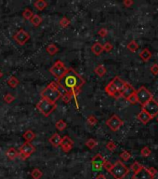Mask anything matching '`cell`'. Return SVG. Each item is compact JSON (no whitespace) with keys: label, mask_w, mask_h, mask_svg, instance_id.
Here are the masks:
<instances>
[{"label":"cell","mask_w":158,"mask_h":179,"mask_svg":"<svg viewBox=\"0 0 158 179\" xmlns=\"http://www.w3.org/2000/svg\"><path fill=\"white\" fill-rule=\"evenodd\" d=\"M58 82L65 89H70L71 92L78 94L80 88L85 84V79L73 68H68L64 76Z\"/></svg>","instance_id":"6da1fadb"},{"label":"cell","mask_w":158,"mask_h":179,"mask_svg":"<svg viewBox=\"0 0 158 179\" xmlns=\"http://www.w3.org/2000/svg\"><path fill=\"white\" fill-rule=\"evenodd\" d=\"M128 173H129L128 168L120 161H116L113 165L112 170L110 171V174H111L115 179H124L127 175Z\"/></svg>","instance_id":"7a4b0ae2"},{"label":"cell","mask_w":158,"mask_h":179,"mask_svg":"<svg viewBox=\"0 0 158 179\" xmlns=\"http://www.w3.org/2000/svg\"><path fill=\"white\" fill-rule=\"evenodd\" d=\"M36 107L44 116L49 117L57 107L56 103H52L44 98H41L36 104Z\"/></svg>","instance_id":"3957f363"},{"label":"cell","mask_w":158,"mask_h":179,"mask_svg":"<svg viewBox=\"0 0 158 179\" xmlns=\"http://www.w3.org/2000/svg\"><path fill=\"white\" fill-rule=\"evenodd\" d=\"M68 68L65 66L64 63L61 61H57L50 68V72L51 75H53L55 78H56V81L60 80L61 78L63 77L64 74L66 73Z\"/></svg>","instance_id":"277c9868"},{"label":"cell","mask_w":158,"mask_h":179,"mask_svg":"<svg viewBox=\"0 0 158 179\" xmlns=\"http://www.w3.org/2000/svg\"><path fill=\"white\" fill-rule=\"evenodd\" d=\"M137 100H138V103L143 106L144 105H146L149 101H151L153 98V94L149 92V90H147L144 86H141L138 91H136L135 92Z\"/></svg>","instance_id":"5b68a950"},{"label":"cell","mask_w":158,"mask_h":179,"mask_svg":"<svg viewBox=\"0 0 158 179\" xmlns=\"http://www.w3.org/2000/svg\"><path fill=\"white\" fill-rule=\"evenodd\" d=\"M40 94L42 98L50 101V102H52V103H56V101H58L60 98V94L54 88H52L49 85L41 92Z\"/></svg>","instance_id":"8992f818"},{"label":"cell","mask_w":158,"mask_h":179,"mask_svg":"<svg viewBox=\"0 0 158 179\" xmlns=\"http://www.w3.org/2000/svg\"><path fill=\"white\" fill-rule=\"evenodd\" d=\"M142 109L145 110V111L151 116V118L154 119L158 115V103L152 99L151 101H149L146 105H144L142 106Z\"/></svg>","instance_id":"52a82bcc"},{"label":"cell","mask_w":158,"mask_h":179,"mask_svg":"<svg viewBox=\"0 0 158 179\" xmlns=\"http://www.w3.org/2000/svg\"><path fill=\"white\" fill-rule=\"evenodd\" d=\"M123 124H124L123 120L119 118L117 115H113L111 118L106 121V125L111 129L113 132L118 131L122 127Z\"/></svg>","instance_id":"ba28073f"},{"label":"cell","mask_w":158,"mask_h":179,"mask_svg":"<svg viewBox=\"0 0 158 179\" xmlns=\"http://www.w3.org/2000/svg\"><path fill=\"white\" fill-rule=\"evenodd\" d=\"M14 40L16 42L20 45V46H23L27 41L30 39V35L26 31H24L23 29H20L15 35H14Z\"/></svg>","instance_id":"9c48e42d"},{"label":"cell","mask_w":158,"mask_h":179,"mask_svg":"<svg viewBox=\"0 0 158 179\" xmlns=\"http://www.w3.org/2000/svg\"><path fill=\"white\" fill-rule=\"evenodd\" d=\"M133 179H154V176L153 175L150 174V172L148 171V168H146L145 166H143L135 173L132 176Z\"/></svg>","instance_id":"30bf717a"},{"label":"cell","mask_w":158,"mask_h":179,"mask_svg":"<svg viewBox=\"0 0 158 179\" xmlns=\"http://www.w3.org/2000/svg\"><path fill=\"white\" fill-rule=\"evenodd\" d=\"M105 160L103 156L101 154H97L93 157V159L91 160V164L93 166V169L96 171H100L102 167H103V163Z\"/></svg>","instance_id":"8fae6325"},{"label":"cell","mask_w":158,"mask_h":179,"mask_svg":"<svg viewBox=\"0 0 158 179\" xmlns=\"http://www.w3.org/2000/svg\"><path fill=\"white\" fill-rule=\"evenodd\" d=\"M136 92L135 89L130 85L127 82H125V85L123 86V88L121 89L120 91V93H121V97L125 98V99H127L130 95H132Z\"/></svg>","instance_id":"7c38bea8"},{"label":"cell","mask_w":158,"mask_h":179,"mask_svg":"<svg viewBox=\"0 0 158 179\" xmlns=\"http://www.w3.org/2000/svg\"><path fill=\"white\" fill-rule=\"evenodd\" d=\"M60 146L61 147V148H63L64 152H69L74 147V141L69 136H64L61 138V142Z\"/></svg>","instance_id":"4fadbf2b"},{"label":"cell","mask_w":158,"mask_h":179,"mask_svg":"<svg viewBox=\"0 0 158 179\" xmlns=\"http://www.w3.org/2000/svg\"><path fill=\"white\" fill-rule=\"evenodd\" d=\"M35 151H36V147H33L31 143H28V142L24 143L23 146L20 147V152H23L26 155H28L29 157L35 152Z\"/></svg>","instance_id":"5bb4252c"},{"label":"cell","mask_w":158,"mask_h":179,"mask_svg":"<svg viewBox=\"0 0 158 179\" xmlns=\"http://www.w3.org/2000/svg\"><path fill=\"white\" fill-rule=\"evenodd\" d=\"M49 86H50V87H52V88H54L55 90H56V91L60 94V97H61V96L65 95L68 92H69L63 85H60L58 81H52V82H50V83L49 84Z\"/></svg>","instance_id":"9a60e30c"},{"label":"cell","mask_w":158,"mask_h":179,"mask_svg":"<svg viewBox=\"0 0 158 179\" xmlns=\"http://www.w3.org/2000/svg\"><path fill=\"white\" fill-rule=\"evenodd\" d=\"M61 138L63 137H60V135L57 133H55L54 134H52L50 139H49V142L54 147H58L60 145V142H61Z\"/></svg>","instance_id":"2e32d148"},{"label":"cell","mask_w":158,"mask_h":179,"mask_svg":"<svg viewBox=\"0 0 158 179\" xmlns=\"http://www.w3.org/2000/svg\"><path fill=\"white\" fill-rule=\"evenodd\" d=\"M138 119L143 123V124H147V123L151 120H153L152 118H151V116L145 111V110L141 109V111L140 112V114L138 115Z\"/></svg>","instance_id":"e0dca14e"},{"label":"cell","mask_w":158,"mask_h":179,"mask_svg":"<svg viewBox=\"0 0 158 179\" xmlns=\"http://www.w3.org/2000/svg\"><path fill=\"white\" fill-rule=\"evenodd\" d=\"M91 51L96 56H99V55H100L102 51H103V47H102V45L100 42H96L92 45Z\"/></svg>","instance_id":"ac0fdd59"},{"label":"cell","mask_w":158,"mask_h":179,"mask_svg":"<svg viewBox=\"0 0 158 179\" xmlns=\"http://www.w3.org/2000/svg\"><path fill=\"white\" fill-rule=\"evenodd\" d=\"M105 92H106V93L107 94H109L110 96H113L114 95V93H116L117 92H119L118 90H117V88H116L115 86H114V84L113 83V82L111 81L110 83L105 87Z\"/></svg>","instance_id":"d6986e66"},{"label":"cell","mask_w":158,"mask_h":179,"mask_svg":"<svg viewBox=\"0 0 158 179\" xmlns=\"http://www.w3.org/2000/svg\"><path fill=\"white\" fill-rule=\"evenodd\" d=\"M18 154H19V152L15 148H13V147L9 148L8 150H7V152H6V156L8 157V159L10 160V161L15 160L16 158L18 157Z\"/></svg>","instance_id":"ffe728a7"},{"label":"cell","mask_w":158,"mask_h":179,"mask_svg":"<svg viewBox=\"0 0 158 179\" xmlns=\"http://www.w3.org/2000/svg\"><path fill=\"white\" fill-rule=\"evenodd\" d=\"M140 57L143 62H147L151 59V57H152V52H151L148 49H144L140 53Z\"/></svg>","instance_id":"44dd1931"},{"label":"cell","mask_w":158,"mask_h":179,"mask_svg":"<svg viewBox=\"0 0 158 179\" xmlns=\"http://www.w3.org/2000/svg\"><path fill=\"white\" fill-rule=\"evenodd\" d=\"M94 72H95L96 75H98L100 78H102L106 73V68H105V66L103 65H97L95 67Z\"/></svg>","instance_id":"7402d4cb"},{"label":"cell","mask_w":158,"mask_h":179,"mask_svg":"<svg viewBox=\"0 0 158 179\" xmlns=\"http://www.w3.org/2000/svg\"><path fill=\"white\" fill-rule=\"evenodd\" d=\"M23 138L25 139V141H26V142L30 143L31 141H33V139L36 138V134L33 133V131H31V130H28V131H26V132L23 134Z\"/></svg>","instance_id":"603a6c76"},{"label":"cell","mask_w":158,"mask_h":179,"mask_svg":"<svg viewBox=\"0 0 158 179\" xmlns=\"http://www.w3.org/2000/svg\"><path fill=\"white\" fill-rule=\"evenodd\" d=\"M47 6V3L45 1V0H37L35 3H33V7L38 10H44Z\"/></svg>","instance_id":"cb8c5ba5"},{"label":"cell","mask_w":158,"mask_h":179,"mask_svg":"<svg viewBox=\"0 0 158 179\" xmlns=\"http://www.w3.org/2000/svg\"><path fill=\"white\" fill-rule=\"evenodd\" d=\"M112 82L114 84V86L117 88V90L120 92L121 91V89L123 88V86L125 85V81L124 80H122L119 77H115L113 80H112Z\"/></svg>","instance_id":"d4e9b609"},{"label":"cell","mask_w":158,"mask_h":179,"mask_svg":"<svg viewBox=\"0 0 158 179\" xmlns=\"http://www.w3.org/2000/svg\"><path fill=\"white\" fill-rule=\"evenodd\" d=\"M47 51L49 52L50 55H52V56H53V55H55L59 51V48L55 44L50 43V44L47 45Z\"/></svg>","instance_id":"484cf974"},{"label":"cell","mask_w":158,"mask_h":179,"mask_svg":"<svg viewBox=\"0 0 158 179\" xmlns=\"http://www.w3.org/2000/svg\"><path fill=\"white\" fill-rule=\"evenodd\" d=\"M55 127H56L58 131H60L61 132V131H64L67 128V123L63 120H60L55 123Z\"/></svg>","instance_id":"4316f807"},{"label":"cell","mask_w":158,"mask_h":179,"mask_svg":"<svg viewBox=\"0 0 158 179\" xmlns=\"http://www.w3.org/2000/svg\"><path fill=\"white\" fill-rule=\"evenodd\" d=\"M31 23L35 25V26H38V25H40L41 24V23H42V18H41L39 15H37V14H33V17L31 18Z\"/></svg>","instance_id":"83f0119b"},{"label":"cell","mask_w":158,"mask_h":179,"mask_svg":"<svg viewBox=\"0 0 158 179\" xmlns=\"http://www.w3.org/2000/svg\"><path fill=\"white\" fill-rule=\"evenodd\" d=\"M8 84L12 88H16L20 84V81L16 77H14V76H11V77L8 79Z\"/></svg>","instance_id":"f1b7e54d"},{"label":"cell","mask_w":158,"mask_h":179,"mask_svg":"<svg viewBox=\"0 0 158 179\" xmlns=\"http://www.w3.org/2000/svg\"><path fill=\"white\" fill-rule=\"evenodd\" d=\"M127 50L129 51H131V52H135L137 50H138V48H139V45H138V43L136 42L135 40H131L130 42L127 44Z\"/></svg>","instance_id":"f546056e"},{"label":"cell","mask_w":158,"mask_h":179,"mask_svg":"<svg viewBox=\"0 0 158 179\" xmlns=\"http://www.w3.org/2000/svg\"><path fill=\"white\" fill-rule=\"evenodd\" d=\"M31 176L33 179H40L43 176V173L41 172V170H39L38 168H35L31 173Z\"/></svg>","instance_id":"4dcf8cb0"},{"label":"cell","mask_w":158,"mask_h":179,"mask_svg":"<svg viewBox=\"0 0 158 179\" xmlns=\"http://www.w3.org/2000/svg\"><path fill=\"white\" fill-rule=\"evenodd\" d=\"M98 145V142L96 141L94 138H89L87 140L86 142V146L89 148V149H93L96 146Z\"/></svg>","instance_id":"1f68e13d"},{"label":"cell","mask_w":158,"mask_h":179,"mask_svg":"<svg viewBox=\"0 0 158 179\" xmlns=\"http://www.w3.org/2000/svg\"><path fill=\"white\" fill-rule=\"evenodd\" d=\"M33 11L30 10V9H25L23 12V17L25 19V20H31V18L33 17Z\"/></svg>","instance_id":"d6a6232c"},{"label":"cell","mask_w":158,"mask_h":179,"mask_svg":"<svg viewBox=\"0 0 158 179\" xmlns=\"http://www.w3.org/2000/svg\"><path fill=\"white\" fill-rule=\"evenodd\" d=\"M70 24V20L68 19L67 17H63L60 19V25L61 27H63V28H65V27H67L68 25Z\"/></svg>","instance_id":"836d02e7"},{"label":"cell","mask_w":158,"mask_h":179,"mask_svg":"<svg viewBox=\"0 0 158 179\" xmlns=\"http://www.w3.org/2000/svg\"><path fill=\"white\" fill-rule=\"evenodd\" d=\"M130 157H131V155H130V153L127 150H124L123 152L120 154V158L124 161H127L130 159Z\"/></svg>","instance_id":"e575fe53"},{"label":"cell","mask_w":158,"mask_h":179,"mask_svg":"<svg viewBox=\"0 0 158 179\" xmlns=\"http://www.w3.org/2000/svg\"><path fill=\"white\" fill-rule=\"evenodd\" d=\"M141 167H142V165H141L140 162L134 161L133 164L131 165V170H132V172H134V174H135V173H137V172H138Z\"/></svg>","instance_id":"d590c367"},{"label":"cell","mask_w":158,"mask_h":179,"mask_svg":"<svg viewBox=\"0 0 158 179\" xmlns=\"http://www.w3.org/2000/svg\"><path fill=\"white\" fill-rule=\"evenodd\" d=\"M141 155L144 158H147L151 155V149L148 147H143L141 150Z\"/></svg>","instance_id":"8d00e7d4"},{"label":"cell","mask_w":158,"mask_h":179,"mask_svg":"<svg viewBox=\"0 0 158 179\" xmlns=\"http://www.w3.org/2000/svg\"><path fill=\"white\" fill-rule=\"evenodd\" d=\"M87 122H88V124H90V125H96L98 122V120L95 116L90 115L87 117Z\"/></svg>","instance_id":"74e56055"},{"label":"cell","mask_w":158,"mask_h":179,"mask_svg":"<svg viewBox=\"0 0 158 179\" xmlns=\"http://www.w3.org/2000/svg\"><path fill=\"white\" fill-rule=\"evenodd\" d=\"M14 100H15V97L10 93H8L4 96V101L7 103V104H10V103H12Z\"/></svg>","instance_id":"f35d334b"},{"label":"cell","mask_w":158,"mask_h":179,"mask_svg":"<svg viewBox=\"0 0 158 179\" xmlns=\"http://www.w3.org/2000/svg\"><path fill=\"white\" fill-rule=\"evenodd\" d=\"M72 98H73V94L71 92H68L65 95L61 96V99H63V101L64 103H69L72 100Z\"/></svg>","instance_id":"ab89813d"},{"label":"cell","mask_w":158,"mask_h":179,"mask_svg":"<svg viewBox=\"0 0 158 179\" xmlns=\"http://www.w3.org/2000/svg\"><path fill=\"white\" fill-rule=\"evenodd\" d=\"M106 148L110 151H114L116 149V145L113 142V141H109L107 144H106Z\"/></svg>","instance_id":"60d3db41"},{"label":"cell","mask_w":158,"mask_h":179,"mask_svg":"<svg viewBox=\"0 0 158 179\" xmlns=\"http://www.w3.org/2000/svg\"><path fill=\"white\" fill-rule=\"evenodd\" d=\"M113 163L111 162V161H104V163H103V168L106 170V171H108V172H110L112 170V168H113Z\"/></svg>","instance_id":"b9f144b4"},{"label":"cell","mask_w":158,"mask_h":179,"mask_svg":"<svg viewBox=\"0 0 158 179\" xmlns=\"http://www.w3.org/2000/svg\"><path fill=\"white\" fill-rule=\"evenodd\" d=\"M127 100L130 103V104H132V105H135V104H137V103H138V100H137V97H136V94L135 93L132 94V95H130Z\"/></svg>","instance_id":"7bdbcfd3"},{"label":"cell","mask_w":158,"mask_h":179,"mask_svg":"<svg viewBox=\"0 0 158 179\" xmlns=\"http://www.w3.org/2000/svg\"><path fill=\"white\" fill-rule=\"evenodd\" d=\"M102 47H103V51H105L106 52H110L113 50V45L110 42H106L104 45H102Z\"/></svg>","instance_id":"ee69618b"},{"label":"cell","mask_w":158,"mask_h":179,"mask_svg":"<svg viewBox=\"0 0 158 179\" xmlns=\"http://www.w3.org/2000/svg\"><path fill=\"white\" fill-rule=\"evenodd\" d=\"M151 73H152L154 76L158 75V65L157 64H154L152 66H151Z\"/></svg>","instance_id":"f6af8a7d"},{"label":"cell","mask_w":158,"mask_h":179,"mask_svg":"<svg viewBox=\"0 0 158 179\" xmlns=\"http://www.w3.org/2000/svg\"><path fill=\"white\" fill-rule=\"evenodd\" d=\"M108 34V30L106 28H100L98 32V35L101 37H105Z\"/></svg>","instance_id":"bcb514c9"},{"label":"cell","mask_w":158,"mask_h":179,"mask_svg":"<svg viewBox=\"0 0 158 179\" xmlns=\"http://www.w3.org/2000/svg\"><path fill=\"white\" fill-rule=\"evenodd\" d=\"M18 157H19L20 159L22 160V161H26V160L29 158V156H28V155H26V154H24V153H23V152H19V154H18Z\"/></svg>","instance_id":"7dc6e473"},{"label":"cell","mask_w":158,"mask_h":179,"mask_svg":"<svg viewBox=\"0 0 158 179\" xmlns=\"http://www.w3.org/2000/svg\"><path fill=\"white\" fill-rule=\"evenodd\" d=\"M123 4L126 8H130V7L133 5V1H131V0H125V1L123 2Z\"/></svg>","instance_id":"c3c4849f"},{"label":"cell","mask_w":158,"mask_h":179,"mask_svg":"<svg viewBox=\"0 0 158 179\" xmlns=\"http://www.w3.org/2000/svg\"><path fill=\"white\" fill-rule=\"evenodd\" d=\"M148 171L150 172V174H151V175H153L154 176L157 174V170H156L155 168H154V167H150V168H148Z\"/></svg>","instance_id":"681fc988"},{"label":"cell","mask_w":158,"mask_h":179,"mask_svg":"<svg viewBox=\"0 0 158 179\" xmlns=\"http://www.w3.org/2000/svg\"><path fill=\"white\" fill-rule=\"evenodd\" d=\"M96 179H107V178H106V176H105L104 175L100 174L97 177H96Z\"/></svg>","instance_id":"f907efd6"},{"label":"cell","mask_w":158,"mask_h":179,"mask_svg":"<svg viewBox=\"0 0 158 179\" xmlns=\"http://www.w3.org/2000/svg\"><path fill=\"white\" fill-rule=\"evenodd\" d=\"M3 77V73L1 72V71H0V78H1Z\"/></svg>","instance_id":"816d5d0a"},{"label":"cell","mask_w":158,"mask_h":179,"mask_svg":"<svg viewBox=\"0 0 158 179\" xmlns=\"http://www.w3.org/2000/svg\"><path fill=\"white\" fill-rule=\"evenodd\" d=\"M156 120H157V121H158V116H157V119H156Z\"/></svg>","instance_id":"f5cc1de1"}]
</instances>
